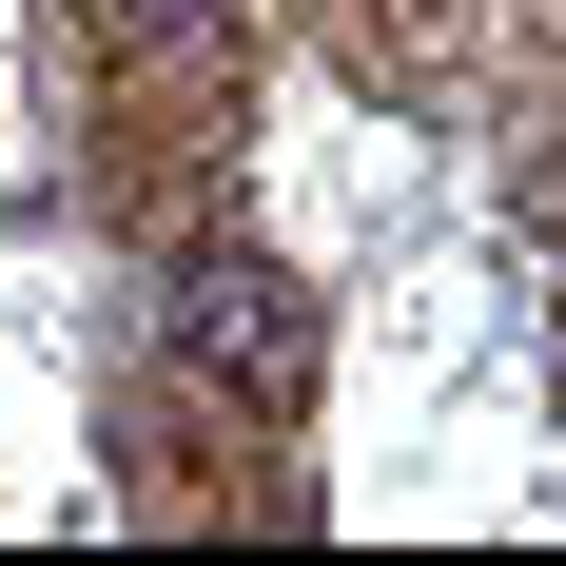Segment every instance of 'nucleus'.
Masks as SVG:
<instances>
[{
	"instance_id": "f257e3e1",
	"label": "nucleus",
	"mask_w": 566,
	"mask_h": 566,
	"mask_svg": "<svg viewBox=\"0 0 566 566\" xmlns=\"http://www.w3.org/2000/svg\"><path fill=\"white\" fill-rule=\"evenodd\" d=\"M176 333H196L216 391H293V371H313V313H293V274H254V254H216V274L176 293Z\"/></svg>"
}]
</instances>
